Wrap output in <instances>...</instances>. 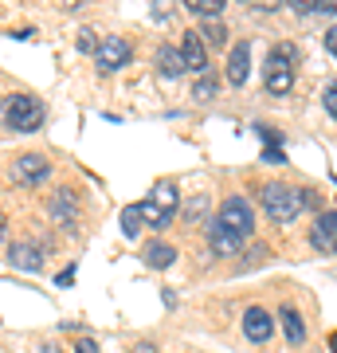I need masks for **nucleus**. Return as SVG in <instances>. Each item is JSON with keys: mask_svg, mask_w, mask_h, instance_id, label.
<instances>
[{"mask_svg": "<svg viewBox=\"0 0 337 353\" xmlns=\"http://www.w3.org/2000/svg\"><path fill=\"white\" fill-rule=\"evenodd\" d=\"M204 208H208V201H196L192 208H188V220H200V216H204Z\"/></svg>", "mask_w": 337, "mask_h": 353, "instance_id": "nucleus-30", "label": "nucleus"}, {"mask_svg": "<svg viewBox=\"0 0 337 353\" xmlns=\"http://www.w3.org/2000/svg\"><path fill=\"white\" fill-rule=\"evenodd\" d=\"M259 204H263V212H267V220L278 228H287L298 220V212L306 208L302 204V189H294V185H283V181H267L259 192Z\"/></svg>", "mask_w": 337, "mask_h": 353, "instance_id": "nucleus-2", "label": "nucleus"}, {"mask_svg": "<svg viewBox=\"0 0 337 353\" xmlns=\"http://www.w3.org/2000/svg\"><path fill=\"white\" fill-rule=\"evenodd\" d=\"M263 161H267V165H283V161H287V153L275 150V145H267V150H263Z\"/></svg>", "mask_w": 337, "mask_h": 353, "instance_id": "nucleus-26", "label": "nucleus"}, {"mask_svg": "<svg viewBox=\"0 0 337 353\" xmlns=\"http://www.w3.org/2000/svg\"><path fill=\"white\" fill-rule=\"evenodd\" d=\"M200 39H204V48H224L227 43V24L224 20H204V24H200Z\"/></svg>", "mask_w": 337, "mask_h": 353, "instance_id": "nucleus-18", "label": "nucleus"}, {"mask_svg": "<svg viewBox=\"0 0 337 353\" xmlns=\"http://www.w3.org/2000/svg\"><path fill=\"white\" fill-rule=\"evenodd\" d=\"M8 263L16 267V271H32V275H36L39 267V252H36V243L32 240H16L12 248H8Z\"/></svg>", "mask_w": 337, "mask_h": 353, "instance_id": "nucleus-12", "label": "nucleus"}, {"mask_svg": "<svg viewBox=\"0 0 337 353\" xmlns=\"http://www.w3.org/2000/svg\"><path fill=\"white\" fill-rule=\"evenodd\" d=\"M157 71H161L165 79L185 75V59H181V48H169V43H161V48H157Z\"/></svg>", "mask_w": 337, "mask_h": 353, "instance_id": "nucleus-15", "label": "nucleus"}, {"mask_svg": "<svg viewBox=\"0 0 337 353\" xmlns=\"http://www.w3.org/2000/svg\"><path fill=\"white\" fill-rule=\"evenodd\" d=\"M141 220H145V228H153V232H165V228H173V212H161L153 201H141Z\"/></svg>", "mask_w": 337, "mask_h": 353, "instance_id": "nucleus-17", "label": "nucleus"}, {"mask_svg": "<svg viewBox=\"0 0 337 353\" xmlns=\"http://www.w3.org/2000/svg\"><path fill=\"white\" fill-rule=\"evenodd\" d=\"M134 353H157V345H153V341H138V345H134Z\"/></svg>", "mask_w": 337, "mask_h": 353, "instance_id": "nucleus-31", "label": "nucleus"}, {"mask_svg": "<svg viewBox=\"0 0 337 353\" xmlns=\"http://www.w3.org/2000/svg\"><path fill=\"white\" fill-rule=\"evenodd\" d=\"M329 350L337 353V330H334V334H329Z\"/></svg>", "mask_w": 337, "mask_h": 353, "instance_id": "nucleus-33", "label": "nucleus"}, {"mask_svg": "<svg viewBox=\"0 0 337 353\" xmlns=\"http://www.w3.org/2000/svg\"><path fill=\"white\" fill-rule=\"evenodd\" d=\"M255 134H259L267 145H275V150H283V134H278L275 126H255Z\"/></svg>", "mask_w": 337, "mask_h": 353, "instance_id": "nucleus-23", "label": "nucleus"}, {"mask_svg": "<svg viewBox=\"0 0 337 353\" xmlns=\"http://www.w3.org/2000/svg\"><path fill=\"white\" fill-rule=\"evenodd\" d=\"M278 322H283V334H287L290 345H302L306 341V322H302V314L294 310V306H278Z\"/></svg>", "mask_w": 337, "mask_h": 353, "instance_id": "nucleus-14", "label": "nucleus"}, {"mask_svg": "<svg viewBox=\"0 0 337 353\" xmlns=\"http://www.w3.org/2000/svg\"><path fill=\"white\" fill-rule=\"evenodd\" d=\"M181 59H185V71H192V75H204L208 71V48H204L200 32H192V28L181 39Z\"/></svg>", "mask_w": 337, "mask_h": 353, "instance_id": "nucleus-7", "label": "nucleus"}, {"mask_svg": "<svg viewBox=\"0 0 337 353\" xmlns=\"http://www.w3.org/2000/svg\"><path fill=\"white\" fill-rule=\"evenodd\" d=\"M212 94H216V79H212V75H204L196 87H192V99H200V102H208Z\"/></svg>", "mask_w": 337, "mask_h": 353, "instance_id": "nucleus-21", "label": "nucleus"}, {"mask_svg": "<svg viewBox=\"0 0 337 353\" xmlns=\"http://www.w3.org/2000/svg\"><path fill=\"white\" fill-rule=\"evenodd\" d=\"M208 248H212V255H236L243 248V240L236 232H227L220 220H208Z\"/></svg>", "mask_w": 337, "mask_h": 353, "instance_id": "nucleus-10", "label": "nucleus"}, {"mask_svg": "<svg viewBox=\"0 0 337 353\" xmlns=\"http://www.w3.org/2000/svg\"><path fill=\"white\" fill-rule=\"evenodd\" d=\"M188 12L200 20H220L224 16V0H188Z\"/></svg>", "mask_w": 337, "mask_h": 353, "instance_id": "nucleus-19", "label": "nucleus"}, {"mask_svg": "<svg viewBox=\"0 0 337 353\" xmlns=\"http://www.w3.org/2000/svg\"><path fill=\"white\" fill-rule=\"evenodd\" d=\"M145 201H153L161 212H173V216H176V201H181V196H176V185H173V181H161V185H153V192L145 196Z\"/></svg>", "mask_w": 337, "mask_h": 353, "instance_id": "nucleus-16", "label": "nucleus"}, {"mask_svg": "<svg viewBox=\"0 0 337 353\" xmlns=\"http://www.w3.org/2000/svg\"><path fill=\"white\" fill-rule=\"evenodd\" d=\"M75 353H99V341H94V338H79L75 341Z\"/></svg>", "mask_w": 337, "mask_h": 353, "instance_id": "nucleus-28", "label": "nucleus"}, {"mask_svg": "<svg viewBox=\"0 0 337 353\" xmlns=\"http://www.w3.org/2000/svg\"><path fill=\"white\" fill-rule=\"evenodd\" d=\"M51 176V161L43 153H20L12 161V181L16 185H24V189H36Z\"/></svg>", "mask_w": 337, "mask_h": 353, "instance_id": "nucleus-4", "label": "nucleus"}, {"mask_svg": "<svg viewBox=\"0 0 337 353\" xmlns=\"http://www.w3.org/2000/svg\"><path fill=\"white\" fill-rule=\"evenodd\" d=\"M130 59H134V48H130V39H122V36H106L99 43V51H94V63H99V71H106V75L122 71Z\"/></svg>", "mask_w": 337, "mask_h": 353, "instance_id": "nucleus-5", "label": "nucleus"}, {"mask_svg": "<svg viewBox=\"0 0 337 353\" xmlns=\"http://www.w3.org/2000/svg\"><path fill=\"white\" fill-rule=\"evenodd\" d=\"M48 212H51V220H55L59 228H71L79 220L75 192H71V189H55V192H51V201H48Z\"/></svg>", "mask_w": 337, "mask_h": 353, "instance_id": "nucleus-9", "label": "nucleus"}, {"mask_svg": "<svg viewBox=\"0 0 337 353\" xmlns=\"http://www.w3.org/2000/svg\"><path fill=\"white\" fill-rule=\"evenodd\" d=\"M79 51H90V55L99 51V43H94V32H90V28H83V32H79Z\"/></svg>", "mask_w": 337, "mask_h": 353, "instance_id": "nucleus-25", "label": "nucleus"}, {"mask_svg": "<svg viewBox=\"0 0 337 353\" xmlns=\"http://www.w3.org/2000/svg\"><path fill=\"white\" fill-rule=\"evenodd\" d=\"M310 243H314V252L337 255V212H334V208H329V212H322L318 220H314V228H310Z\"/></svg>", "mask_w": 337, "mask_h": 353, "instance_id": "nucleus-6", "label": "nucleus"}, {"mask_svg": "<svg viewBox=\"0 0 337 353\" xmlns=\"http://www.w3.org/2000/svg\"><path fill=\"white\" fill-rule=\"evenodd\" d=\"M322 106H325V114H329V118H337V83H329V87H325Z\"/></svg>", "mask_w": 337, "mask_h": 353, "instance_id": "nucleus-24", "label": "nucleus"}, {"mask_svg": "<svg viewBox=\"0 0 337 353\" xmlns=\"http://www.w3.org/2000/svg\"><path fill=\"white\" fill-rule=\"evenodd\" d=\"M141 259H145V267H153V271H165V267L176 263V248L173 243H165V240H153V243H145Z\"/></svg>", "mask_w": 337, "mask_h": 353, "instance_id": "nucleus-13", "label": "nucleus"}, {"mask_svg": "<svg viewBox=\"0 0 337 353\" xmlns=\"http://www.w3.org/2000/svg\"><path fill=\"white\" fill-rule=\"evenodd\" d=\"M251 75V43H236L232 55H227V83L232 87H243Z\"/></svg>", "mask_w": 337, "mask_h": 353, "instance_id": "nucleus-11", "label": "nucleus"}, {"mask_svg": "<svg viewBox=\"0 0 337 353\" xmlns=\"http://www.w3.org/2000/svg\"><path fill=\"white\" fill-rule=\"evenodd\" d=\"M294 12H302V16H310V12L334 16V12H337V4H310V0H302V4H294Z\"/></svg>", "mask_w": 337, "mask_h": 353, "instance_id": "nucleus-22", "label": "nucleus"}, {"mask_svg": "<svg viewBox=\"0 0 337 353\" xmlns=\"http://www.w3.org/2000/svg\"><path fill=\"white\" fill-rule=\"evenodd\" d=\"M243 334H247V341H255V345H267L271 334H275V322H271V314H267L263 306H247V310H243Z\"/></svg>", "mask_w": 337, "mask_h": 353, "instance_id": "nucleus-8", "label": "nucleus"}, {"mask_svg": "<svg viewBox=\"0 0 337 353\" xmlns=\"http://www.w3.org/2000/svg\"><path fill=\"white\" fill-rule=\"evenodd\" d=\"M4 232H8V224H4V208H0V240H4Z\"/></svg>", "mask_w": 337, "mask_h": 353, "instance_id": "nucleus-32", "label": "nucleus"}, {"mask_svg": "<svg viewBox=\"0 0 337 353\" xmlns=\"http://www.w3.org/2000/svg\"><path fill=\"white\" fill-rule=\"evenodd\" d=\"M216 220L227 228V232H236L239 240H247V236H255V208H251L247 196H227L224 204H220V212H216Z\"/></svg>", "mask_w": 337, "mask_h": 353, "instance_id": "nucleus-3", "label": "nucleus"}, {"mask_svg": "<svg viewBox=\"0 0 337 353\" xmlns=\"http://www.w3.org/2000/svg\"><path fill=\"white\" fill-rule=\"evenodd\" d=\"M322 43H325V51H329V55L337 59V24H334V28H329V32L322 36Z\"/></svg>", "mask_w": 337, "mask_h": 353, "instance_id": "nucleus-27", "label": "nucleus"}, {"mask_svg": "<svg viewBox=\"0 0 337 353\" xmlns=\"http://www.w3.org/2000/svg\"><path fill=\"white\" fill-rule=\"evenodd\" d=\"M71 283H75V267H67V271L55 275V287H71Z\"/></svg>", "mask_w": 337, "mask_h": 353, "instance_id": "nucleus-29", "label": "nucleus"}, {"mask_svg": "<svg viewBox=\"0 0 337 353\" xmlns=\"http://www.w3.org/2000/svg\"><path fill=\"white\" fill-rule=\"evenodd\" d=\"M0 126L12 134H36L43 126V102L36 94H4L0 99Z\"/></svg>", "mask_w": 337, "mask_h": 353, "instance_id": "nucleus-1", "label": "nucleus"}, {"mask_svg": "<svg viewBox=\"0 0 337 353\" xmlns=\"http://www.w3.org/2000/svg\"><path fill=\"white\" fill-rule=\"evenodd\" d=\"M141 228H145V220H141V208H138V204L122 208V236H125V240H138Z\"/></svg>", "mask_w": 337, "mask_h": 353, "instance_id": "nucleus-20", "label": "nucleus"}]
</instances>
